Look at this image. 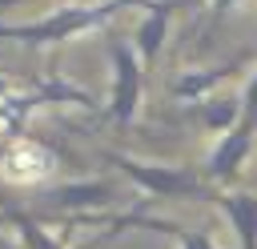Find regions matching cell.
Returning a JSON list of instances; mask_svg holds the SVG:
<instances>
[{
  "label": "cell",
  "mask_w": 257,
  "mask_h": 249,
  "mask_svg": "<svg viewBox=\"0 0 257 249\" xmlns=\"http://www.w3.org/2000/svg\"><path fill=\"white\" fill-rule=\"evenodd\" d=\"M108 68H112V76H108L104 112L116 125H133L141 112V96H145V64H141L133 40H120V36L108 40Z\"/></svg>",
  "instance_id": "3"
},
{
  "label": "cell",
  "mask_w": 257,
  "mask_h": 249,
  "mask_svg": "<svg viewBox=\"0 0 257 249\" xmlns=\"http://www.w3.org/2000/svg\"><path fill=\"white\" fill-rule=\"evenodd\" d=\"M253 141H257V133L245 129V125H237L233 133L217 137L213 149H209V157H205V165H201L205 181H209L213 189H233V181L241 177V169H245L249 157H253Z\"/></svg>",
  "instance_id": "6"
},
{
  "label": "cell",
  "mask_w": 257,
  "mask_h": 249,
  "mask_svg": "<svg viewBox=\"0 0 257 249\" xmlns=\"http://www.w3.org/2000/svg\"><path fill=\"white\" fill-rule=\"evenodd\" d=\"M173 8H177V0H149L141 24L133 28V48H137L145 72L157 68V60H161V48H165V40H169V24H173Z\"/></svg>",
  "instance_id": "8"
},
{
  "label": "cell",
  "mask_w": 257,
  "mask_h": 249,
  "mask_svg": "<svg viewBox=\"0 0 257 249\" xmlns=\"http://www.w3.org/2000/svg\"><path fill=\"white\" fill-rule=\"evenodd\" d=\"M133 4H149V0H88V4H60L28 24H0V40H16V44H28V48H60L92 28H104L112 16H120L124 8Z\"/></svg>",
  "instance_id": "1"
},
{
  "label": "cell",
  "mask_w": 257,
  "mask_h": 249,
  "mask_svg": "<svg viewBox=\"0 0 257 249\" xmlns=\"http://www.w3.org/2000/svg\"><path fill=\"white\" fill-rule=\"evenodd\" d=\"M213 205L225 213L233 237H237V249H257V193H245V189H217Z\"/></svg>",
  "instance_id": "9"
},
{
  "label": "cell",
  "mask_w": 257,
  "mask_h": 249,
  "mask_svg": "<svg viewBox=\"0 0 257 249\" xmlns=\"http://www.w3.org/2000/svg\"><path fill=\"white\" fill-rule=\"evenodd\" d=\"M241 104H245V112H241V125L257 133V72L249 76V84H245V92H241Z\"/></svg>",
  "instance_id": "12"
},
{
  "label": "cell",
  "mask_w": 257,
  "mask_h": 249,
  "mask_svg": "<svg viewBox=\"0 0 257 249\" xmlns=\"http://www.w3.org/2000/svg\"><path fill=\"white\" fill-rule=\"evenodd\" d=\"M124 229H153V233H169L173 241H177V249H221L217 241H213V229H185V225H173V221H157V217H141V213H128V217H120V221H112L108 225V241L112 237H120Z\"/></svg>",
  "instance_id": "10"
},
{
  "label": "cell",
  "mask_w": 257,
  "mask_h": 249,
  "mask_svg": "<svg viewBox=\"0 0 257 249\" xmlns=\"http://www.w3.org/2000/svg\"><path fill=\"white\" fill-rule=\"evenodd\" d=\"M245 0H205V8H209V28H217L229 12H237Z\"/></svg>",
  "instance_id": "13"
},
{
  "label": "cell",
  "mask_w": 257,
  "mask_h": 249,
  "mask_svg": "<svg viewBox=\"0 0 257 249\" xmlns=\"http://www.w3.org/2000/svg\"><path fill=\"white\" fill-rule=\"evenodd\" d=\"M116 205V185L112 181H68L56 189H36V209L56 217V213H92Z\"/></svg>",
  "instance_id": "5"
},
{
  "label": "cell",
  "mask_w": 257,
  "mask_h": 249,
  "mask_svg": "<svg viewBox=\"0 0 257 249\" xmlns=\"http://www.w3.org/2000/svg\"><path fill=\"white\" fill-rule=\"evenodd\" d=\"M56 173H60V153L52 145H44L40 137L24 133L12 141H0V181L4 185L44 189V181H52Z\"/></svg>",
  "instance_id": "4"
},
{
  "label": "cell",
  "mask_w": 257,
  "mask_h": 249,
  "mask_svg": "<svg viewBox=\"0 0 257 249\" xmlns=\"http://www.w3.org/2000/svg\"><path fill=\"white\" fill-rule=\"evenodd\" d=\"M249 64H253V52H241V56H233V60H225V64H209V68H185V72L173 76L169 96L181 100V104H197V100L213 96L225 80H233V76H237L241 68H249Z\"/></svg>",
  "instance_id": "7"
},
{
  "label": "cell",
  "mask_w": 257,
  "mask_h": 249,
  "mask_svg": "<svg viewBox=\"0 0 257 249\" xmlns=\"http://www.w3.org/2000/svg\"><path fill=\"white\" fill-rule=\"evenodd\" d=\"M12 4H20V0H0V12H4V8H12Z\"/></svg>",
  "instance_id": "16"
},
{
  "label": "cell",
  "mask_w": 257,
  "mask_h": 249,
  "mask_svg": "<svg viewBox=\"0 0 257 249\" xmlns=\"http://www.w3.org/2000/svg\"><path fill=\"white\" fill-rule=\"evenodd\" d=\"M104 165H112L137 193L145 197H165V201H213L217 189L205 181L201 169L193 165H169V161H141V157H128V153H112L104 149L100 153Z\"/></svg>",
  "instance_id": "2"
},
{
  "label": "cell",
  "mask_w": 257,
  "mask_h": 249,
  "mask_svg": "<svg viewBox=\"0 0 257 249\" xmlns=\"http://www.w3.org/2000/svg\"><path fill=\"white\" fill-rule=\"evenodd\" d=\"M4 229H8V217H4V213H0V233H4Z\"/></svg>",
  "instance_id": "17"
},
{
  "label": "cell",
  "mask_w": 257,
  "mask_h": 249,
  "mask_svg": "<svg viewBox=\"0 0 257 249\" xmlns=\"http://www.w3.org/2000/svg\"><path fill=\"white\" fill-rule=\"evenodd\" d=\"M241 112H245L241 96H221V92H213V96H205V100L189 104V116H193L205 133H213V137L233 133V129L241 125Z\"/></svg>",
  "instance_id": "11"
},
{
  "label": "cell",
  "mask_w": 257,
  "mask_h": 249,
  "mask_svg": "<svg viewBox=\"0 0 257 249\" xmlns=\"http://www.w3.org/2000/svg\"><path fill=\"white\" fill-rule=\"evenodd\" d=\"M8 96H12V80L0 72V100H8Z\"/></svg>",
  "instance_id": "14"
},
{
  "label": "cell",
  "mask_w": 257,
  "mask_h": 249,
  "mask_svg": "<svg viewBox=\"0 0 257 249\" xmlns=\"http://www.w3.org/2000/svg\"><path fill=\"white\" fill-rule=\"evenodd\" d=\"M0 249H24V245H16V241H8V237H0Z\"/></svg>",
  "instance_id": "15"
}]
</instances>
